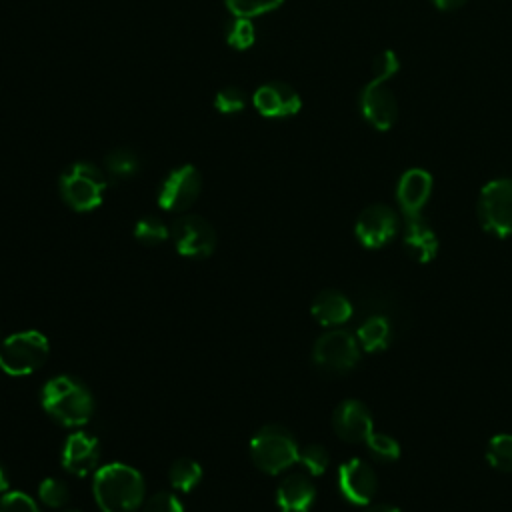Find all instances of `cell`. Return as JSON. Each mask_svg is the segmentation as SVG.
<instances>
[{
    "label": "cell",
    "instance_id": "obj_1",
    "mask_svg": "<svg viewBox=\"0 0 512 512\" xmlns=\"http://www.w3.org/2000/svg\"><path fill=\"white\" fill-rule=\"evenodd\" d=\"M144 488L142 474L124 462L100 466L92 480L94 498L102 512H136L144 502Z\"/></svg>",
    "mask_w": 512,
    "mask_h": 512
},
{
    "label": "cell",
    "instance_id": "obj_2",
    "mask_svg": "<svg viewBox=\"0 0 512 512\" xmlns=\"http://www.w3.org/2000/svg\"><path fill=\"white\" fill-rule=\"evenodd\" d=\"M44 410L62 426H84L94 414V396L90 388L68 374L48 380L40 392Z\"/></svg>",
    "mask_w": 512,
    "mask_h": 512
},
{
    "label": "cell",
    "instance_id": "obj_3",
    "mask_svg": "<svg viewBox=\"0 0 512 512\" xmlns=\"http://www.w3.org/2000/svg\"><path fill=\"white\" fill-rule=\"evenodd\" d=\"M300 448L292 432L280 424L262 426L250 440V458L266 474H278L298 462Z\"/></svg>",
    "mask_w": 512,
    "mask_h": 512
},
{
    "label": "cell",
    "instance_id": "obj_4",
    "mask_svg": "<svg viewBox=\"0 0 512 512\" xmlns=\"http://www.w3.org/2000/svg\"><path fill=\"white\" fill-rule=\"evenodd\" d=\"M58 188L62 200L72 210L88 212L100 206L106 190V178L96 164L78 160L64 168L58 178Z\"/></svg>",
    "mask_w": 512,
    "mask_h": 512
},
{
    "label": "cell",
    "instance_id": "obj_5",
    "mask_svg": "<svg viewBox=\"0 0 512 512\" xmlns=\"http://www.w3.org/2000/svg\"><path fill=\"white\" fill-rule=\"evenodd\" d=\"M48 352L50 344L42 332H16L0 342V368L12 376H26L46 362Z\"/></svg>",
    "mask_w": 512,
    "mask_h": 512
},
{
    "label": "cell",
    "instance_id": "obj_6",
    "mask_svg": "<svg viewBox=\"0 0 512 512\" xmlns=\"http://www.w3.org/2000/svg\"><path fill=\"white\" fill-rule=\"evenodd\" d=\"M478 220L496 238L512 234V178H496L484 184L478 198Z\"/></svg>",
    "mask_w": 512,
    "mask_h": 512
},
{
    "label": "cell",
    "instance_id": "obj_7",
    "mask_svg": "<svg viewBox=\"0 0 512 512\" xmlns=\"http://www.w3.org/2000/svg\"><path fill=\"white\" fill-rule=\"evenodd\" d=\"M360 348L352 332L334 328L324 332L312 350V360L326 372H348L358 364Z\"/></svg>",
    "mask_w": 512,
    "mask_h": 512
},
{
    "label": "cell",
    "instance_id": "obj_8",
    "mask_svg": "<svg viewBox=\"0 0 512 512\" xmlns=\"http://www.w3.org/2000/svg\"><path fill=\"white\" fill-rule=\"evenodd\" d=\"M170 238L178 254L186 258H206L216 248V232L212 224L196 214L178 216L170 226Z\"/></svg>",
    "mask_w": 512,
    "mask_h": 512
},
{
    "label": "cell",
    "instance_id": "obj_9",
    "mask_svg": "<svg viewBox=\"0 0 512 512\" xmlns=\"http://www.w3.org/2000/svg\"><path fill=\"white\" fill-rule=\"evenodd\" d=\"M200 188V172L192 164L178 166L162 180L158 190V206L168 212H182L194 204Z\"/></svg>",
    "mask_w": 512,
    "mask_h": 512
},
{
    "label": "cell",
    "instance_id": "obj_10",
    "mask_svg": "<svg viewBox=\"0 0 512 512\" xmlns=\"http://www.w3.org/2000/svg\"><path fill=\"white\" fill-rule=\"evenodd\" d=\"M398 230V216L386 204L366 206L354 226L356 238L366 248H380L388 244Z\"/></svg>",
    "mask_w": 512,
    "mask_h": 512
},
{
    "label": "cell",
    "instance_id": "obj_11",
    "mask_svg": "<svg viewBox=\"0 0 512 512\" xmlns=\"http://www.w3.org/2000/svg\"><path fill=\"white\" fill-rule=\"evenodd\" d=\"M376 488L378 478L368 462L352 458L338 468V490L348 502L366 506L372 502Z\"/></svg>",
    "mask_w": 512,
    "mask_h": 512
},
{
    "label": "cell",
    "instance_id": "obj_12",
    "mask_svg": "<svg viewBox=\"0 0 512 512\" xmlns=\"http://www.w3.org/2000/svg\"><path fill=\"white\" fill-rule=\"evenodd\" d=\"M360 112L376 130H388L398 118V102L386 82L370 80L360 94Z\"/></svg>",
    "mask_w": 512,
    "mask_h": 512
},
{
    "label": "cell",
    "instance_id": "obj_13",
    "mask_svg": "<svg viewBox=\"0 0 512 512\" xmlns=\"http://www.w3.org/2000/svg\"><path fill=\"white\" fill-rule=\"evenodd\" d=\"M254 108L266 118H288L300 112V94L284 82L262 84L252 96Z\"/></svg>",
    "mask_w": 512,
    "mask_h": 512
},
{
    "label": "cell",
    "instance_id": "obj_14",
    "mask_svg": "<svg viewBox=\"0 0 512 512\" xmlns=\"http://www.w3.org/2000/svg\"><path fill=\"white\" fill-rule=\"evenodd\" d=\"M100 444L88 432H74L66 438L62 448V466L74 476H88L98 470Z\"/></svg>",
    "mask_w": 512,
    "mask_h": 512
},
{
    "label": "cell",
    "instance_id": "obj_15",
    "mask_svg": "<svg viewBox=\"0 0 512 512\" xmlns=\"http://www.w3.org/2000/svg\"><path fill=\"white\" fill-rule=\"evenodd\" d=\"M336 434L346 442H366L372 430V414L360 400H344L336 406L332 416Z\"/></svg>",
    "mask_w": 512,
    "mask_h": 512
},
{
    "label": "cell",
    "instance_id": "obj_16",
    "mask_svg": "<svg viewBox=\"0 0 512 512\" xmlns=\"http://www.w3.org/2000/svg\"><path fill=\"white\" fill-rule=\"evenodd\" d=\"M432 192V176L424 168H410L406 170L396 188V198L398 204L404 212V216H414L420 214L424 204L428 202Z\"/></svg>",
    "mask_w": 512,
    "mask_h": 512
},
{
    "label": "cell",
    "instance_id": "obj_17",
    "mask_svg": "<svg viewBox=\"0 0 512 512\" xmlns=\"http://www.w3.org/2000/svg\"><path fill=\"white\" fill-rule=\"evenodd\" d=\"M402 244H404L406 254L412 260L420 262V264L430 262L436 256V252H438L436 232L432 230V226L420 214L406 216Z\"/></svg>",
    "mask_w": 512,
    "mask_h": 512
},
{
    "label": "cell",
    "instance_id": "obj_18",
    "mask_svg": "<svg viewBox=\"0 0 512 512\" xmlns=\"http://www.w3.org/2000/svg\"><path fill=\"white\" fill-rule=\"evenodd\" d=\"M316 500V488L306 474L294 472L280 480L276 504L282 512H308Z\"/></svg>",
    "mask_w": 512,
    "mask_h": 512
},
{
    "label": "cell",
    "instance_id": "obj_19",
    "mask_svg": "<svg viewBox=\"0 0 512 512\" xmlns=\"http://www.w3.org/2000/svg\"><path fill=\"white\" fill-rule=\"evenodd\" d=\"M310 310H312V316L316 318V322H320L322 326H340L352 318L354 306L348 300V296H344L342 292L322 290L314 298Z\"/></svg>",
    "mask_w": 512,
    "mask_h": 512
},
{
    "label": "cell",
    "instance_id": "obj_20",
    "mask_svg": "<svg viewBox=\"0 0 512 512\" xmlns=\"http://www.w3.org/2000/svg\"><path fill=\"white\" fill-rule=\"evenodd\" d=\"M392 318L384 314H370L358 328V344L366 352L384 350L392 340Z\"/></svg>",
    "mask_w": 512,
    "mask_h": 512
},
{
    "label": "cell",
    "instance_id": "obj_21",
    "mask_svg": "<svg viewBox=\"0 0 512 512\" xmlns=\"http://www.w3.org/2000/svg\"><path fill=\"white\" fill-rule=\"evenodd\" d=\"M170 486L180 492H190L202 480V466L192 458H176L168 468Z\"/></svg>",
    "mask_w": 512,
    "mask_h": 512
},
{
    "label": "cell",
    "instance_id": "obj_22",
    "mask_svg": "<svg viewBox=\"0 0 512 512\" xmlns=\"http://www.w3.org/2000/svg\"><path fill=\"white\" fill-rule=\"evenodd\" d=\"M106 172L116 180H126L138 174L140 170V158L130 148H114L104 158Z\"/></svg>",
    "mask_w": 512,
    "mask_h": 512
},
{
    "label": "cell",
    "instance_id": "obj_23",
    "mask_svg": "<svg viewBox=\"0 0 512 512\" xmlns=\"http://www.w3.org/2000/svg\"><path fill=\"white\" fill-rule=\"evenodd\" d=\"M224 38L228 46L236 50H248L256 40V28L252 24V18L232 14L224 26Z\"/></svg>",
    "mask_w": 512,
    "mask_h": 512
},
{
    "label": "cell",
    "instance_id": "obj_24",
    "mask_svg": "<svg viewBox=\"0 0 512 512\" xmlns=\"http://www.w3.org/2000/svg\"><path fill=\"white\" fill-rule=\"evenodd\" d=\"M486 460L500 472H512V434H496L486 446Z\"/></svg>",
    "mask_w": 512,
    "mask_h": 512
},
{
    "label": "cell",
    "instance_id": "obj_25",
    "mask_svg": "<svg viewBox=\"0 0 512 512\" xmlns=\"http://www.w3.org/2000/svg\"><path fill=\"white\" fill-rule=\"evenodd\" d=\"M170 236V228L158 216H142L134 226V238L146 246L162 244Z\"/></svg>",
    "mask_w": 512,
    "mask_h": 512
},
{
    "label": "cell",
    "instance_id": "obj_26",
    "mask_svg": "<svg viewBox=\"0 0 512 512\" xmlns=\"http://www.w3.org/2000/svg\"><path fill=\"white\" fill-rule=\"evenodd\" d=\"M246 104H248V96L238 86H224L214 96V108L226 116L240 114L246 108Z\"/></svg>",
    "mask_w": 512,
    "mask_h": 512
},
{
    "label": "cell",
    "instance_id": "obj_27",
    "mask_svg": "<svg viewBox=\"0 0 512 512\" xmlns=\"http://www.w3.org/2000/svg\"><path fill=\"white\" fill-rule=\"evenodd\" d=\"M38 496H40L42 504H46L50 508H62L70 498V490H68V484L64 480L48 476L40 482Z\"/></svg>",
    "mask_w": 512,
    "mask_h": 512
},
{
    "label": "cell",
    "instance_id": "obj_28",
    "mask_svg": "<svg viewBox=\"0 0 512 512\" xmlns=\"http://www.w3.org/2000/svg\"><path fill=\"white\" fill-rule=\"evenodd\" d=\"M366 446L368 450L378 458V460H384V462H394L398 460L400 456V444L394 436L390 434H384V432H372L368 438H366Z\"/></svg>",
    "mask_w": 512,
    "mask_h": 512
},
{
    "label": "cell",
    "instance_id": "obj_29",
    "mask_svg": "<svg viewBox=\"0 0 512 512\" xmlns=\"http://www.w3.org/2000/svg\"><path fill=\"white\" fill-rule=\"evenodd\" d=\"M284 0H224L226 8L234 16H244V18H254L266 12L276 10Z\"/></svg>",
    "mask_w": 512,
    "mask_h": 512
},
{
    "label": "cell",
    "instance_id": "obj_30",
    "mask_svg": "<svg viewBox=\"0 0 512 512\" xmlns=\"http://www.w3.org/2000/svg\"><path fill=\"white\" fill-rule=\"evenodd\" d=\"M298 462L308 470V474L320 476L330 464V454L322 444H306L298 454Z\"/></svg>",
    "mask_w": 512,
    "mask_h": 512
},
{
    "label": "cell",
    "instance_id": "obj_31",
    "mask_svg": "<svg viewBox=\"0 0 512 512\" xmlns=\"http://www.w3.org/2000/svg\"><path fill=\"white\" fill-rule=\"evenodd\" d=\"M0 512H40V508L28 494L8 490L0 498Z\"/></svg>",
    "mask_w": 512,
    "mask_h": 512
},
{
    "label": "cell",
    "instance_id": "obj_32",
    "mask_svg": "<svg viewBox=\"0 0 512 512\" xmlns=\"http://www.w3.org/2000/svg\"><path fill=\"white\" fill-rule=\"evenodd\" d=\"M400 68V60L396 56L394 50H382L376 58H374V80L386 82L390 80Z\"/></svg>",
    "mask_w": 512,
    "mask_h": 512
},
{
    "label": "cell",
    "instance_id": "obj_33",
    "mask_svg": "<svg viewBox=\"0 0 512 512\" xmlns=\"http://www.w3.org/2000/svg\"><path fill=\"white\" fill-rule=\"evenodd\" d=\"M146 512H184L180 500L176 494L172 492H156L148 504H146Z\"/></svg>",
    "mask_w": 512,
    "mask_h": 512
},
{
    "label": "cell",
    "instance_id": "obj_34",
    "mask_svg": "<svg viewBox=\"0 0 512 512\" xmlns=\"http://www.w3.org/2000/svg\"><path fill=\"white\" fill-rule=\"evenodd\" d=\"M432 4L440 10H446V12H452V10H458L466 4V0H432Z\"/></svg>",
    "mask_w": 512,
    "mask_h": 512
},
{
    "label": "cell",
    "instance_id": "obj_35",
    "mask_svg": "<svg viewBox=\"0 0 512 512\" xmlns=\"http://www.w3.org/2000/svg\"><path fill=\"white\" fill-rule=\"evenodd\" d=\"M366 512H402V510L394 504H374Z\"/></svg>",
    "mask_w": 512,
    "mask_h": 512
},
{
    "label": "cell",
    "instance_id": "obj_36",
    "mask_svg": "<svg viewBox=\"0 0 512 512\" xmlns=\"http://www.w3.org/2000/svg\"><path fill=\"white\" fill-rule=\"evenodd\" d=\"M8 488H10V478H8L6 470H4V466L0 464V492L4 494V492H8Z\"/></svg>",
    "mask_w": 512,
    "mask_h": 512
},
{
    "label": "cell",
    "instance_id": "obj_37",
    "mask_svg": "<svg viewBox=\"0 0 512 512\" xmlns=\"http://www.w3.org/2000/svg\"><path fill=\"white\" fill-rule=\"evenodd\" d=\"M64 512H78V510H64Z\"/></svg>",
    "mask_w": 512,
    "mask_h": 512
}]
</instances>
